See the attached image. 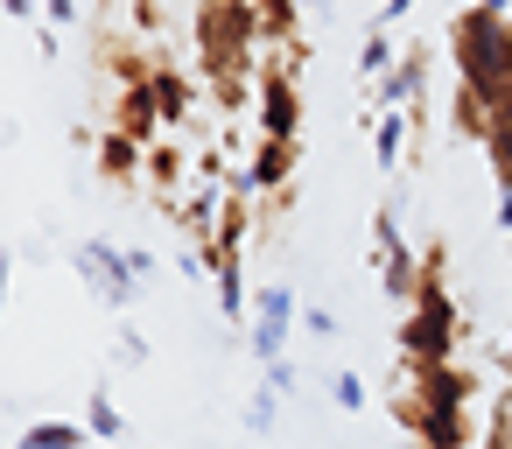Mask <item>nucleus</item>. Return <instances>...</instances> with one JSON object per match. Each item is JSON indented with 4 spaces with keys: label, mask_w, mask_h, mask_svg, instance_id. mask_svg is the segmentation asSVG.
I'll use <instances>...</instances> for the list:
<instances>
[{
    "label": "nucleus",
    "mask_w": 512,
    "mask_h": 449,
    "mask_svg": "<svg viewBox=\"0 0 512 449\" xmlns=\"http://www.w3.org/2000/svg\"><path fill=\"white\" fill-rule=\"evenodd\" d=\"M449 57H456V85L477 92L491 127H505L512 120V15L484 8V0L456 8L449 15Z\"/></svg>",
    "instance_id": "f257e3e1"
},
{
    "label": "nucleus",
    "mask_w": 512,
    "mask_h": 449,
    "mask_svg": "<svg viewBox=\"0 0 512 449\" xmlns=\"http://www.w3.org/2000/svg\"><path fill=\"white\" fill-rule=\"evenodd\" d=\"M260 8L253 0H197V64L211 78V99L225 113L246 106L253 71H260Z\"/></svg>",
    "instance_id": "f03ea898"
},
{
    "label": "nucleus",
    "mask_w": 512,
    "mask_h": 449,
    "mask_svg": "<svg viewBox=\"0 0 512 449\" xmlns=\"http://www.w3.org/2000/svg\"><path fill=\"white\" fill-rule=\"evenodd\" d=\"M253 120H260L267 141H295L302 134V85H295L288 50L281 57H260V71H253Z\"/></svg>",
    "instance_id": "7ed1b4c3"
},
{
    "label": "nucleus",
    "mask_w": 512,
    "mask_h": 449,
    "mask_svg": "<svg viewBox=\"0 0 512 449\" xmlns=\"http://www.w3.org/2000/svg\"><path fill=\"white\" fill-rule=\"evenodd\" d=\"M71 267H78V281H85L106 309H134V302L148 295V281L127 267V253H120L113 239H78V246H71Z\"/></svg>",
    "instance_id": "20e7f679"
},
{
    "label": "nucleus",
    "mask_w": 512,
    "mask_h": 449,
    "mask_svg": "<svg viewBox=\"0 0 512 449\" xmlns=\"http://www.w3.org/2000/svg\"><path fill=\"white\" fill-rule=\"evenodd\" d=\"M372 260H379V288H386L393 302H407V309H414V288H421V253L400 239L393 204H379V211H372Z\"/></svg>",
    "instance_id": "39448f33"
},
{
    "label": "nucleus",
    "mask_w": 512,
    "mask_h": 449,
    "mask_svg": "<svg viewBox=\"0 0 512 449\" xmlns=\"http://www.w3.org/2000/svg\"><path fill=\"white\" fill-rule=\"evenodd\" d=\"M295 323H302V302H295V288L288 281H260L253 288V358L267 365V358H288V337H295Z\"/></svg>",
    "instance_id": "423d86ee"
},
{
    "label": "nucleus",
    "mask_w": 512,
    "mask_h": 449,
    "mask_svg": "<svg viewBox=\"0 0 512 449\" xmlns=\"http://www.w3.org/2000/svg\"><path fill=\"white\" fill-rule=\"evenodd\" d=\"M232 190L239 197H281V190H295V141H253V155L239 162V176H232Z\"/></svg>",
    "instance_id": "0eeeda50"
},
{
    "label": "nucleus",
    "mask_w": 512,
    "mask_h": 449,
    "mask_svg": "<svg viewBox=\"0 0 512 449\" xmlns=\"http://www.w3.org/2000/svg\"><path fill=\"white\" fill-rule=\"evenodd\" d=\"M428 57H435V43H407V50H400V64L372 85V113H400V106L428 99Z\"/></svg>",
    "instance_id": "6e6552de"
},
{
    "label": "nucleus",
    "mask_w": 512,
    "mask_h": 449,
    "mask_svg": "<svg viewBox=\"0 0 512 449\" xmlns=\"http://www.w3.org/2000/svg\"><path fill=\"white\" fill-rule=\"evenodd\" d=\"M113 127H120V134H134L141 148H155V141H162V106H155V85H127V92L113 99Z\"/></svg>",
    "instance_id": "1a4fd4ad"
},
{
    "label": "nucleus",
    "mask_w": 512,
    "mask_h": 449,
    "mask_svg": "<svg viewBox=\"0 0 512 449\" xmlns=\"http://www.w3.org/2000/svg\"><path fill=\"white\" fill-rule=\"evenodd\" d=\"M92 162H99V176H106V183H141V169H148V148H141L134 134L106 127V134L92 141Z\"/></svg>",
    "instance_id": "9d476101"
},
{
    "label": "nucleus",
    "mask_w": 512,
    "mask_h": 449,
    "mask_svg": "<svg viewBox=\"0 0 512 449\" xmlns=\"http://www.w3.org/2000/svg\"><path fill=\"white\" fill-rule=\"evenodd\" d=\"M141 176H148V183H155V197L176 211V190H190V183H197V162H190V155L162 134V141L148 148V169H141Z\"/></svg>",
    "instance_id": "9b49d317"
},
{
    "label": "nucleus",
    "mask_w": 512,
    "mask_h": 449,
    "mask_svg": "<svg viewBox=\"0 0 512 449\" xmlns=\"http://www.w3.org/2000/svg\"><path fill=\"white\" fill-rule=\"evenodd\" d=\"M253 8H260V43L267 50H295L302 43V0H253Z\"/></svg>",
    "instance_id": "f8f14e48"
},
{
    "label": "nucleus",
    "mask_w": 512,
    "mask_h": 449,
    "mask_svg": "<svg viewBox=\"0 0 512 449\" xmlns=\"http://www.w3.org/2000/svg\"><path fill=\"white\" fill-rule=\"evenodd\" d=\"M155 106H162V127H183L197 113V85L176 64H155Z\"/></svg>",
    "instance_id": "ddd939ff"
},
{
    "label": "nucleus",
    "mask_w": 512,
    "mask_h": 449,
    "mask_svg": "<svg viewBox=\"0 0 512 449\" xmlns=\"http://www.w3.org/2000/svg\"><path fill=\"white\" fill-rule=\"evenodd\" d=\"M15 449H92V428L85 421H29L15 435Z\"/></svg>",
    "instance_id": "4468645a"
},
{
    "label": "nucleus",
    "mask_w": 512,
    "mask_h": 449,
    "mask_svg": "<svg viewBox=\"0 0 512 449\" xmlns=\"http://www.w3.org/2000/svg\"><path fill=\"white\" fill-rule=\"evenodd\" d=\"M372 155H379V169L407 162V106L400 113H372Z\"/></svg>",
    "instance_id": "2eb2a0df"
},
{
    "label": "nucleus",
    "mask_w": 512,
    "mask_h": 449,
    "mask_svg": "<svg viewBox=\"0 0 512 449\" xmlns=\"http://www.w3.org/2000/svg\"><path fill=\"white\" fill-rule=\"evenodd\" d=\"M393 64H400V50H393V29H379V22H372V29H365V43H358V78H365V85H379Z\"/></svg>",
    "instance_id": "dca6fc26"
},
{
    "label": "nucleus",
    "mask_w": 512,
    "mask_h": 449,
    "mask_svg": "<svg viewBox=\"0 0 512 449\" xmlns=\"http://www.w3.org/2000/svg\"><path fill=\"white\" fill-rule=\"evenodd\" d=\"M449 134H463V141H477V148L491 141V113H484L477 92H463V85L449 92Z\"/></svg>",
    "instance_id": "f3484780"
},
{
    "label": "nucleus",
    "mask_w": 512,
    "mask_h": 449,
    "mask_svg": "<svg viewBox=\"0 0 512 449\" xmlns=\"http://www.w3.org/2000/svg\"><path fill=\"white\" fill-rule=\"evenodd\" d=\"M85 428H92L99 442H120V435H127V414L113 407V393H106V386H92V393H85Z\"/></svg>",
    "instance_id": "a211bd4d"
},
{
    "label": "nucleus",
    "mask_w": 512,
    "mask_h": 449,
    "mask_svg": "<svg viewBox=\"0 0 512 449\" xmlns=\"http://www.w3.org/2000/svg\"><path fill=\"white\" fill-rule=\"evenodd\" d=\"M155 64H162V57H148V50H113V57H106V71L120 78V92H127V85H155Z\"/></svg>",
    "instance_id": "6ab92c4d"
},
{
    "label": "nucleus",
    "mask_w": 512,
    "mask_h": 449,
    "mask_svg": "<svg viewBox=\"0 0 512 449\" xmlns=\"http://www.w3.org/2000/svg\"><path fill=\"white\" fill-rule=\"evenodd\" d=\"M484 162H491V183H498V197H512V120H505V127H491V141H484Z\"/></svg>",
    "instance_id": "aec40b11"
},
{
    "label": "nucleus",
    "mask_w": 512,
    "mask_h": 449,
    "mask_svg": "<svg viewBox=\"0 0 512 449\" xmlns=\"http://www.w3.org/2000/svg\"><path fill=\"white\" fill-rule=\"evenodd\" d=\"M477 449H512V386H505V393L491 400V421H484Z\"/></svg>",
    "instance_id": "412c9836"
},
{
    "label": "nucleus",
    "mask_w": 512,
    "mask_h": 449,
    "mask_svg": "<svg viewBox=\"0 0 512 449\" xmlns=\"http://www.w3.org/2000/svg\"><path fill=\"white\" fill-rule=\"evenodd\" d=\"M330 407H344V414H365V407H372L365 379H358V372H330Z\"/></svg>",
    "instance_id": "4be33fe9"
},
{
    "label": "nucleus",
    "mask_w": 512,
    "mask_h": 449,
    "mask_svg": "<svg viewBox=\"0 0 512 449\" xmlns=\"http://www.w3.org/2000/svg\"><path fill=\"white\" fill-rule=\"evenodd\" d=\"M274 421H281V393L260 386V393L246 400V435H274Z\"/></svg>",
    "instance_id": "5701e85b"
},
{
    "label": "nucleus",
    "mask_w": 512,
    "mask_h": 449,
    "mask_svg": "<svg viewBox=\"0 0 512 449\" xmlns=\"http://www.w3.org/2000/svg\"><path fill=\"white\" fill-rule=\"evenodd\" d=\"M302 330H309V337H337L344 323H337V309H323V302H309V309H302Z\"/></svg>",
    "instance_id": "b1692460"
},
{
    "label": "nucleus",
    "mask_w": 512,
    "mask_h": 449,
    "mask_svg": "<svg viewBox=\"0 0 512 449\" xmlns=\"http://www.w3.org/2000/svg\"><path fill=\"white\" fill-rule=\"evenodd\" d=\"M113 358H120V365H148V337H141V330H120Z\"/></svg>",
    "instance_id": "393cba45"
},
{
    "label": "nucleus",
    "mask_w": 512,
    "mask_h": 449,
    "mask_svg": "<svg viewBox=\"0 0 512 449\" xmlns=\"http://www.w3.org/2000/svg\"><path fill=\"white\" fill-rule=\"evenodd\" d=\"M260 372H267V379H260L267 393H295V365H288V358H267Z\"/></svg>",
    "instance_id": "a878e982"
},
{
    "label": "nucleus",
    "mask_w": 512,
    "mask_h": 449,
    "mask_svg": "<svg viewBox=\"0 0 512 449\" xmlns=\"http://www.w3.org/2000/svg\"><path fill=\"white\" fill-rule=\"evenodd\" d=\"M43 15H50V29H71L85 15V0H43Z\"/></svg>",
    "instance_id": "bb28decb"
},
{
    "label": "nucleus",
    "mask_w": 512,
    "mask_h": 449,
    "mask_svg": "<svg viewBox=\"0 0 512 449\" xmlns=\"http://www.w3.org/2000/svg\"><path fill=\"white\" fill-rule=\"evenodd\" d=\"M127 267H134V274H141V281H162V260H155V253H148V246H127Z\"/></svg>",
    "instance_id": "cd10ccee"
},
{
    "label": "nucleus",
    "mask_w": 512,
    "mask_h": 449,
    "mask_svg": "<svg viewBox=\"0 0 512 449\" xmlns=\"http://www.w3.org/2000/svg\"><path fill=\"white\" fill-rule=\"evenodd\" d=\"M414 8H421V0H379V15H372V22H379V29H393V22H407Z\"/></svg>",
    "instance_id": "c85d7f7f"
},
{
    "label": "nucleus",
    "mask_w": 512,
    "mask_h": 449,
    "mask_svg": "<svg viewBox=\"0 0 512 449\" xmlns=\"http://www.w3.org/2000/svg\"><path fill=\"white\" fill-rule=\"evenodd\" d=\"M134 29H162V0H134Z\"/></svg>",
    "instance_id": "c756f323"
},
{
    "label": "nucleus",
    "mask_w": 512,
    "mask_h": 449,
    "mask_svg": "<svg viewBox=\"0 0 512 449\" xmlns=\"http://www.w3.org/2000/svg\"><path fill=\"white\" fill-rule=\"evenodd\" d=\"M8 281H15V246H0V316H8Z\"/></svg>",
    "instance_id": "7c9ffc66"
},
{
    "label": "nucleus",
    "mask_w": 512,
    "mask_h": 449,
    "mask_svg": "<svg viewBox=\"0 0 512 449\" xmlns=\"http://www.w3.org/2000/svg\"><path fill=\"white\" fill-rule=\"evenodd\" d=\"M491 225H498V232H512V197H498V204H491Z\"/></svg>",
    "instance_id": "2f4dec72"
},
{
    "label": "nucleus",
    "mask_w": 512,
    "mask_h": 449,
    "mask_svg": "<svg viewBox=\"0 0 512 449\" xmlns=\"http://www.w3.org/2000/svg\"><path fill=\"white\" fill-rule=\"evenodd\" d=\"M498 379L512 386V330H505V344H498Z\"/></svg>",
    "instance_id": "473e14b6"
},
{
    "label": "nucleus",
    "mask_w": 512,
    "mask_h": 449,
    "mask_svg": "<svg viewBox=\"0 0 512 449\" xmlns=\"http://www.w3.org/2000/svg\"><path fill=\"white\" fill-rule=\"evenodd\" d=\"M0 8H8L15 22H36V0H0Z\"/></svg>",
    "instance_id": "72a5a7b5"
},
{
    "label": "nucleus",
    "mask_w": 512,
    "mask_h": 449,
    "mask_svg": "<svg viewBox=\"0 0 512 449\" xmlns=\"http://www.w3.org/2000/svg\"><path fill=\"white\" fill-rule=\"evenodd\" d=\"M302 8H309V15H330V8H337V0H302Z\"/></svg>",
    "instance_id": "f704fd0d"
},
{
    "label": "nucleus",
    "mask_w": 512,
    "mask_h": 449,
    "mask_svg": "<svg viewBox=\"0 0 512 449\" xmlns=\"http://www.w3.org/2000/svg\"><path fill=\"white\" fill-rule=\"evenodd\" d=\"M484 8H498V15H512V0H484Z\"/></svg>",
    "instance_id": "c9c22d12"
},
{
    "label": "nucleus",
    "mask_w": 512,
    "mask_h": 449,
    "mask_svg": "<svg viewBox=\"0 0 512 449\" xmlns=\"http://www.w3.org/2000/svg\"><path fill=\"white\" fill-rule=\"evenodd\" d=\"M435 8H456V0H435Z\"/></svg>",
    "instance_id": "e433bc0d"
}]
</instances>
